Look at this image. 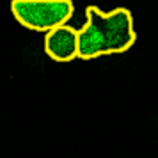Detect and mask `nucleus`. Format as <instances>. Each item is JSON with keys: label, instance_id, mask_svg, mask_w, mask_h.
Instances as JSON below:
<instances>
[{"label": "nucleus", "instance_id": "obj_1", "mask_svg": "<svg viewBox=\"0 0 158 158\" xmlns=\"http://www.w3.org/2000/svg\"><path fill=\"white\" fill-rule=\"evenodd\" d=\"M78 34V59L91 60L103 55L123 53L137 41L133 16L126 7H117L110 13L96 6L85 7V23Z\"/></svg>", "mask_w": 158, "mask_h": 158}, {"label": "nucleus", "instance_id": "obj_2", "mask_svg": "<svg viewBox=\"0 0 158 158\" xmlns=\"http://www.w3.org/2000/svg\"><path fill=\"white\" fill-rule=\"evenodd\" d=\"M11 13L25 29L50 32L71 20L75 6L71 0H13Z\"/></svg>", "mask_w": 158, "mask_h": 158}, {"label": "nucleus", "instance_id": "obj_3", "mask_svg": "<svg viewBox=\"0 0 158 158\" xmlns=\"http://www.w3.org/2000/svg\"><path fill=\"white\" fill-rule=\"evenodd\" d=\"M44 53L55 62H69L78 57V34L71 25H60L46 32Z\"/></svg>", "mask_w": 158, "mask_h": 158}]
</instances>
